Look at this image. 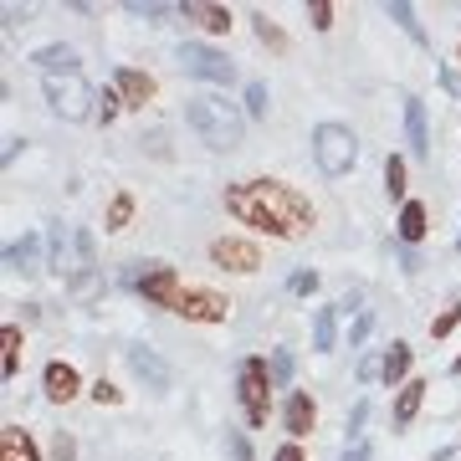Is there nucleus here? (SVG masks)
Wrapping results in <instances>:
<instances>
[{"instance_id":"47","label":"nucleus","mask_w":461,"mask_h":461,"mask_svg":"<svg viewBox=\"0 0 461 461\" xmlns=\"http://www.w3.org/2000/svg\"><path fill=\"white\" fill-rule=\"evenodd\" d=\"M344 461H369V446H348Z\"/></svg>"},{"instance_id":"22","label":"nucleus","mask_w":461,"mask_h":461,"mask_svg":"<svg viewBox=\"0 0 461 461\" xmlns=\"http://www.w3.org/2000/svg\"><path fill=\"white\" fill-rule=\"evenodd\" d=\"M313 348L318 354H333V348H339V303L313 313Z\"/></svg>"},{"instance_id":"38","label":"nucleus","mask_w":461,"mask_h":461,"mask_svg":"<svg viewBox=\"0 0 461 461\" xmlns=\"http://www.w3.org/2000/svg\"><path fill=\"white\" fill-rule=\"evenodd\" d=\"M93 400H98V405H123V390L108 384V379H98V384H93Z\"/></svg>"},{"instance_id":"36","label":"nucleus","mask_w":461,"mask_h":461,"mask_svg":"<svg viewBox=\"0 0 461 461\" xmlns=\"http://www.w3.org/2000/svg\"><path fill=\"white\" fill-rule=\"evenodd\" d=\"M308 21H313V32H329L333 26V5L329 0H313V5H308Z\"/></svg>"},{"instance_id":"8","label":"nucleus","mask_w":461,"mask_h":461,"mask_svg":"<svg viewBox=\"0 0 461 461\" xmlns=\"http://www.w3.org/2000/svg\"><path fill=\"white\" fill-rule=\"evenodd\" d=\"M211 262L226 267V272H257V267H262V247L247 241V236H215L211 241Z\"/></svg>"},{"instance_id":"39","label":"nucleus","mask_w":461,"mask_h":461,"mask_svg":"<svg viewBox=\"0 0 461 461\" xmlns=\"http://www.w3.org/2000/svg\"><path fill=\"white\" fill-rule=\"evenodd\" d=\"M226 446H230V461H251V441L241 436V430H230Z\"/></svg>"},{"instance_id":"17","label":"nucleus","mask_w":461,"mask_h":461,"mask_svg":"<svg viewBox=\"0 0 461 461\" xmlns=\"http://www.w3.org/2000/svg\"><path fill=\"white\" fill-rule=\"evenodd\" d=\"M405 133H411V154L426 159L430 154V129H426V103L420 98H405Z\"/></svg>"},{"instance_id":"44","label":"nucleus","mask_w":461,"mask_h":461,"mask_svg":"<svg viewBox=\"0 0 461 461\" xmlns=\"http://www.w3.org/2000/svg\"><path fill=\"white\" fill-rule=\"evenodd\" d=\"M16 26H26V5H5V32H16Z\"/></svg>"},{"instance_id":"37","label":"nucleus","mask_w":461,"mask_h":461,"mask_svg":"<svg viewBox=\"0 0 461 461\" xmlns=\"http://www.w3.org/2000/svg\"><path fill=\"white\" fill-rule=\"evenodd\" d=\"M364 420H369V400H359L354 411H348V441L359 446V430H364Z\"/></svg>"},{"instance_id":"4","label":"nucleus","mask_w":461,"mask_h":461,"mask_svg":"<svg viewBox=\"0 0 461 461\" xmlns=\"http://www.w3.org/2000/svg\"><path fill=\"white\" fill-rule=\"evenodd\" d=\"M123 282H129L133 293L144 297L149 308H165V313H175V303H180V272L169 262H129V272H123Z\"/></svg>"},{"instance_id":"48","label":"nucleus","mask_w":461,"mask_h":461,"mask_svg":"<svg viewBox=\"0 0 461 461\" xmlns=\"http://www.w3.org/2000/svg\"><path fill=\"white\" fill-rule=\"evenodd\" d=\"M451 375H461V354H456V359H451Z\"/></svg>"},{"instance_id":"35","label":"nucleus","mask_w":461,"mask_h":461,"mask_svg":"<svg viewBox=\"0 0 461 461\" xmlns=\"http://www.w3.org/2000/svg\"><path fill=\"white\" fill-rule=\"evenodd\" d=\"M456 323H461V303H451V308H446V313L430 323V339H446V333L456 329Z\"/></svg>"},{"instance_id":"30","label":"nucleus","mask_w":461,"mask_h":461,"mask_svg":"<svg viewBox=\"0 0 461 461\" xmlns=\"http://www.w3.org/2000/svg\"><path fill=\"white\" fill-rule=\"evenodd\" d=\"M267 103H272L267 98V83L262 77H251L247 83V118H267Z\"/></svg>"},{"instance_id":"25","label":"nucleus","mask_w":461,"mask_h":461,"mask_svg":"<svg viewBox=\"0 0 461 461\" xmlns=\"http://www.w3.org/2000/svg\"><path fill=\"white\" fill-rule=\"evenodd\" d=\"M16 369H21V329H16V323H5V364H0V379L11 384Z\"/></svg>"},{"instance_id":"33","label":"nucleus","mask_w":461,"mask_h":461,"mask_svg":"<svg viewBox=\"0 0 461 461\" xmlns=\"http://www.w3.org/2000/svg\"><path fill=\"white\" fill-rule=\"evenodd\" d=\"M118 108H123V98H118V87H103V93H98V118H103V123H113V118H118Z\"/></svg>"},{"instance_id":"11","label":"nucleus","mask_w":461,"mask_h":461,"mask_svg":"<svg viewBox=\"0 0 461 461\" xmlns=\"http://www.w3.org/2000/svg\"><path fill=\"white\" fill-rule=\"evenodd\" d=\"M41 390H47L51 405H67V400H77V390H83V379H77V369L62 359H51L47 369H41Z\"/></svg>"},{"instance_id":"5","label":"nucleus","mask_w":461,"mask_h":461,"mask_svg":"<svg viewBox=\"0 0 461 461\" xmlns=\"http://www.w3.org/2000/svg\"><path fill=\"white\" fill-rule=\"evenodd\" d=\"M236 395H241V415H247V426H267V415H272V375H267V359H241L236 369Z\"/></svg>"},{"instance_id":"41","label":"nucleus","mask_w":461,"mask_h":461,"mask_svg":"<svg viewBox=\"0 0 461 461\" xmlns=\"http://www.w3.org/2000/svg\"><path fill=\"white\" fill-rule=\"evenodd\" d=\"M379 375H384V359H379V354H364V359H359V379L369 384V379H379Z\"/></svg>"},{"instance_id":"49","label":"nucleus","mask_w":461,"mask_h":461,"mask_svg":"<svg viewBox=\"0 0 461 461\" xmlns=\"http://www.w3.org/2000/svg\"><path fill=\"white\" fill-rule=\"evenodd\" d=\"M456 62H461V51H456Z\"/></svg>"},{"instance_id":"20","label":"nucleus","mask_w":461,"mask_h":461,"mask_svg":"<svg viewBox=\"0 0 461 461\" xmlns=\"http://www.w3.org/2000/svg\"><path fill=\"white\" fill-rule=\"evenodd\" d=\"M0 461H41V456H36V441L26 436V430L5 426L0 430Z\"/></svg>"},{"instance_id":"43","label":"nucleus","mask_w":461,"mask_h":461,"mask_svg":"<svg viewBox=\"0 0 461 461\" xmlns=\"http://www.w3.org/2000/svg\"><path fill=\"white\" fill-rule=\"evenodd\" d=\"M441 87L451 93V98H461V72L456 67H441Z\"/></svg>"},{"instance_id":"16","label":"nucleus","mask_w":461,"mask_h":461,"mask_svg":"<svg viewBox=\"0 0 461 461\" xmlns=\"http://www.w3.org/2000/svg\"><path fill=\"white\" fill-rule=\"evenodd\" d=\"M87 272H103L98 267V247H93V230L72 226V277H87ZM67 277V282H72Z\"/></svg>"},{"instance_id":"15","label":"nucleus","mask_w":461,"mask_h":461,"mask_svg":"<svg viewBox=\"0 0 461 461\" xmlns=\"http://www.w3.org/2000/svg\"><path fill=\"white\" fill-rule=\"evenodd\" d=\"M282 420H287V436H308V430H313V420H318V405H313V395H308V390H293V395H287V411H282Z\"/></svg>"},{"instance_id":"6","label":"nucleus","mask_w":461,"mask_h":461,"mask_svg":"<svg viewBox=\"0 0 461 461\" xmlns=\"http://www.w3.org/2000/svg\"><path fill=\"white\" fill-rule=\"evenodd\" d=\"M47 103H51V113L67 118V123H83V118L98 113V93L72 72V77H47Z\"/></svg>"},{"instance_id":"7","label":"nucleus","mask_w":461,"mask_h":461,"mask_svg":"<svg viewBox=\"0 0 461 461\" xmlns=\"http://www.w3.org/2000/svg\"><path fill=\"white\" fill-rule=\"evenodd\" d=\"M180 67L190 72V77H200V83H236V62H230L226 51H215V47H205V41H185L180 51Z\"/></svg>"},{"instance_id":"26","label":"nucleus","mask_w":461,"mask_h":461,"mask_svg":"<svg viewBox=\"0 0 461 461\" xmlns=\"http://www.w3.org/2000/svg\"><path fill=\"white\" fill-rule=\"evenodd\" d=\"M47 247H51V267H57V272H67V277H72V262H67V247H72V230H62V226H51V236H47Z\"/></svg>"},{"instance_id":"40","label":"nucleus","mask_w":461,"mask_h":461,"mask_svg":"<svg viewBox=\"0 0 461 461\" xmlns=\"http://www.w3.org/2000/svg\"><path fill=\"white\" fill-rule=\"evenodd\" d=\"M369 329H375V313H359V323L348 329V348H359L364 339H369Z\"/></svg>"},{"instance_id":"18","label":"nucleus","mask_w":461,"mask_h":461,"mask_svg":"<svg viewBox=\"0 0 461 461\" xmlns=\"http://www.w3.org/2000/svg\"><path fill=\"white\" fill-rule=\"evenodd\" d=\"M180 16L200 21V26H205V32H215V36L230 32V11H226V5H211V0H185Z\"/></svg>"},{"instance_id":"27","label":"nucleus","mask_w":461,"mask_h":461,"mask_svg":"<svg viewBox=\"0 0 461 461\" xmlns=\"http://www.w3.org/2000/svg\"><path fill=\"white\" fill-rule=\"evenodd\" d=\"M384 190H390V200H400V205H405V159H400V154H390V159H384Z\"/></svg>"},{"instance_id":"3","label":"nucleus","mask_w":461,"mask_h":461,"mask_svg":"<svg viewBox=\"0 0 461 461\" xmlns=\"http://www.w3.org/2000/svg\"><path fill=\"white\" fill-rule=\"evenodd\" d=\"M313 159L329 180H344L348 169L359 165V139L348 123H318L313 129Z\"/></svg>"},{"instance_id":"12","label":"nucleus","mask_w":461,"mask_h":461,"mask_svg":"<svg viewBox=\"0 0 461 461\" xmlns=\"http://www.w3.org/2000/svg\"><path fill=\"white\" fill-rule=\"evenodd\" d=\"M113 87H118V98H123V108H144V103L154 98V77L139 72V67H118Z\"/></svg>"},{"instance_id":"1","label":"nucleus","mask_w":461,"mask_h":461,"mask_svg":"<svg viewBox=\"0 0 461 461\" xmlns=\"http://www.w3.org/2000/svg\"><path fill=\"white\" fill-rule=\"evenodd\" d=\"M226 211L241 226L267 230L277 241H293V236H308L313 230V205H308V195H297L293 185H282V180L226 185Z\"/></svg>"},{"instance_id":"45","label":"nucleus","mask_w":461,"mask_h":461,"mask_svg":"<svg viewBox=\"0 0 461 461\" xmlns=\"http://www.w3.org/2000/svg\"><path fill=\"white\" fill-rule=\"evenodd\" d=\"M21 149H26V139H5V149H0V165H11Z\"/></svg>"},{"instance_id":"46","label":"nucleus","mask_w":461,"mask_h":461,"mask_svg":"<svg viewBox=\"0 0 461 461\" xmlns=\"http://www.w3.org/2000/svg\"><path fill=\"white\" fill-rule=\"evenodd\" d=\"M272 461H303V446H297V441L277 446V456H272Z\"/></svg>"},{"instance_id":"28","label":"nucleus","mask_w":461,"mask_h":461,"mask_svg":"<svg viewBox=\"0 0 461 461\" xmlns=\"http://www.w3.org/2000/svg\"><path fill=\"white\" fill-rule=\"evenodd\" d=\"M123 11H129V16H139V21H165V16H175L180 5H159V0H129Z\"/></svg>"},{"instance_id":"9","label":"nucleus","mask_w":461,"mask_h":461,"mask_svg":"<svg viewBox=\"0 0 461 461\" xmlns=\"http://www.w3.org/2000/svg\"><path fill=\"white\" fill-rule=\"evenodd\" d=\"M175 313L190 318V323H226L230 303L221 293H211V287H185L180 303H175Z\"/></svg>"},{"instance_id":"2","label":"nucleus","mask_w":461,"mask_h":461,"mask_svg":"<svg viewBox=\"0 0 461 461\" xmlns=\"http://www.w3.org/2000/svg\"><path fill=\"white\" fill-rule=\"evenodd\" d=\"M185 123L195 129V139L215 154H230V149H241L247 139V108H236L230 98L221 93H195V98H185Z\"/></svg>"},{"instance_id":"13","label":"nucleus","mask_w":461,"mask_h":461,"mask_svg":"<svg viewBox=\"0 0 461 461\" xmlns=\"http://www.w3.org/2000/svg\"><path fill=\"white\" fill-rule=\"evenodd\" d=\"M41 241H36V236H21V241H11V247H5V272H21V277H36V272H41Z\"/></svg>"},{"instance_id":"34","label":"nucleus","mask_w":461,"mask_h":461,"mask_svg":"<svg viewBox=\"0 0 461 461\" xmlns=\"http://www.w3.org/2000/svg\"><path fill=\"white\" fill-rule=\"evenodd\" d=\"M51 461H77V441H72L67 430H57V436H51Z\"/></svg>"},{"instance_id":"19","label":"nucleus","mask_w":461,"mask_h":461,"mask_svg":"<svg viewBox=\"0 0 461 461\" xmlns=\"http://www.w3.org/2000/svg\"><path fill=\"white\" fill-rule=\"evenodd\" d=\"M426 379H405V384H400V395H395V426L405 430L415 420V411H420V400H426Z\"/></svg>"},{"instance_id":"23","label":"nucleus","mask_w":461,"mask_h":461,"mask_svg":"<svg viewBox=\"0 0 461 461\" xmlns=\"http://www.w3.org/2000/svg\"><path fill=\"white\" fill-rule=\"evenodd\" d=\"M411 364H415V348H411V344H390V354H384V375H379V379L395 390V384H405Z\"/></svg>"},{"instance_id":"42","label":"nucleus","mask_w":461,"mask_h":461,"mask_svg":"<svg viewBox=\"0 0 461 461\" xmlns=\"http://www.w3.org/2000/svg\"><path fill=\"white\" fill-rule=\"evenodd\" d=\"M272 379H282V384L293 379V354H287V348H282L277 359H272Z\"/></svg>"},{"instance_id":"32","label":"nucleus","mask_w":461,"mask_h":461,"mask_svg":"<svg viewBox=\"0 0 461 461\" xmlns=\"http://www.w3.org/2000/svg\"><path fill=\"white\" fill-rule=\"evenodd\" d=\"M287 293L293 297H313L318 293V272H293V277H287Z\"/></svg>"},{"instance_id":"10","label":"nucleus","mask_w":461,"mask_h":461,"mask_svg":"<svg viewBox=\"0 0 461 461\" xmlns=\"http://www.w3.org/2000/svg\"><path fill=\"white\" fill-rule=\"evenodd\" d=\"M123 359H129V369H133V375L144 379L149 390H159V395H165L169 384H175V369H169V364L159 359V354H154V348L133 344V348H123Z\"/></svg>"},{"instance_id":"29","label":"nucleus","mask_w":461,"mask_h":461,"mask_svg":"<svg viewBox=\"0 0 461 461\" xmlns=\"http://www.w3.org/2000/svg\"><path fill=\"white\" fill-rule=\"evenodd\" d=\"M133 221V195L123 190V195H113L108 200V230H123Z\"/></svg>"},{"instance_id":"24","label":"nucleus","mask_w":461,"mask_h":461,"mask_svg":"<svg viewBox=\"0 0 461 461\" xmlns=\"http://www.w3.org/2000/svg\"><path fill=\"white\" fill-rule=\"evenodd\" d=\"M384 16L395 21L400 32L411 36V41H420V47H426V32H420V21H415V11L405 5V0H390V5H384Z\"/></svg>"},{"instance_id":"31","label":"nucleus","mask_w":461,"mask_h":461,"mask_svg":"<svg viewBox=\"0 0 461 461\" xmlns=\"http://www.w3.org/2000/svg\"><path fill=\"white\" fill-rule=\"evenodd\" d=\"M251 21H257V36H262L267 47H272V51H287V36H282L277 26L267 21V11H257V16H251Z\"/></svg>"},{"instance_id":"14","label":"nucleus","mask_w":461,"mask_h":461,"mask_svg":"<svg viewBox=\"0 0 461 461\" xmlns=\"http://www.w3.org/2000/svg\"><path fill=\"white\" fill-rule=\"evenodd\" d=\"M32 62L41 67L47 77H72V72H77V51L62 47V41H47V47L32 51Z\"/></svg>"},{"instance_id":"21","label":"nucleus","mask_w":461,"mask_h":461,"mask_svg":"<svg viewBox=\"0 0 461 461\" xmlns=\"http://www.w3.org/2000/svg\"><path fill=\"white\" fill-rule=\"evenodd\" d=\"M400 241H405V247H415V241H426V205H420V200H405V205H400Z\"/></svg>"},{"instance_id":"50","label":"nucleus","mask_w":461,"mask_h":461,"mask_svg":"<svg viewBox=\"0 0 461 461\" xmlns=\"http://www.w3.org/2000/svg\"><path fill=\"white\" fill-rule=\"evenodd\" d=\"M456 251H461V241H456Z\"/></svg>"}]
</instances>
